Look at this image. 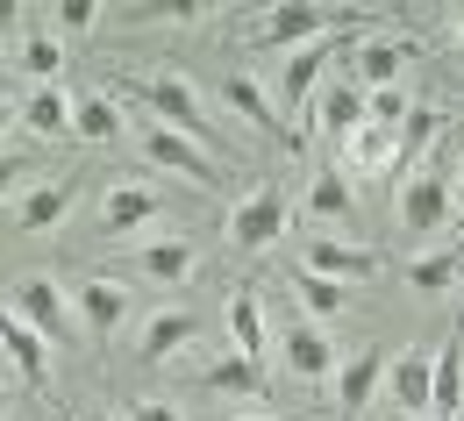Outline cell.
<instances>
[{"instance_id":"cell-1","label":"cell","mask_w":464,"mask_h":421,"mask_svg":"<svg viewBox=\"0 0 464 421\" xmlns=\"http://www.w3.org/2000/svg\"><path fill=\"white\" fill-rule=\"evenodd\" d=\"M143 108L165 121V129H179L186 143H200V150L229 158V143H222V129L208 121V108H200V86H193V79H179V72H158V79H143Z\"/></svg>"},{"instance_id":"cell-2","label":"cell","mask_w":464,"mask_h":421,"mask_svg":"<svg viewBox=\"0 0 464 421\" xmlns=\"http://www.w3.org/2000/svg\"><path fill=\"white\" fill-rule=\"evenodd\" d=\"M279 236H286V186H250L229 207V243L243 257H257V250H272Z\"/></svg>"},{"instance_id":"cell-3","label":"cell","mask_w":464,"mask_h":421,"mask_svg":"<svg viewBox=\"0 0 464 421\" xmlns=\"http://www.w3.org/2000/svg\"><path fill=\"white\" fill-rule=\"evenodd\" d=\"M143 158H150V165H165V172H179V179L200 186V193H222V158H215V150H200V143H186V136L165 129V121H150V129H143Z\"/></svg>"},{"instance_id":"cell-4","label":"cell","mask_w":464,"mask_h":421,"mask_svg":"<svg viewBox=\"0 0 464 421\" xmlns=\"http://www.w3.org/2000/svg\"><path fill=\"white\" fill-rule=\"evenodd\" d=\"M279 371L286 378H300V386H336V343L314 329V321H293V329H279Z\"/></svg>"},{"instance_id":"cell-5","label":"cell","mask_w":464,"mask_h":421,"mask_svg":"<svg viewBox=\"0 0 464 421\" xmlns=\"http://www.w3.org/2000/svg\"><path fill=\"white\" fill-rule=\"evenodd\" d=\"M307 121H314V129H329V136H357V129H364V121H372V93H364V86H357V79H322V93H314V108H307Z\"/></svg>"},{"instance_id":"cell-6","label":"cell","mask_w":464,"mask_h":421,"mask_svg":"<svg viewBox=\"0 0 464 421\" xmlns=\"http://www.w3.org/2000/svg\"><path fill=\"white\" fill-rule=\"evenodd\" d=\"M329 29H336V14H329V7H307V0H293V7H265V22H257V43H265V51H286V43H300V51H307V43H322Z\"/></svg>"},{"instance_id":"cell-7","label":"cell","mask_w":464,"mask_h":421,"mask_svg":"<svg viewBox=\"0 0 464 421\" xmlns=\"http://www.w3.org/2000/svg\"><path fill=\"white\" fill-rule=\"evenodd\" d=\"M450 215H458V193L436 179V172H414L401 186V222L414 236H436V229H450Z\"/></svg>"},{"instance_id":"cell-8","label":"cell","mask_w":464,"mask_h":421,"mask_svg":"<svg viewBox=\"0 0 464 421\" xmlns=\"http://www.w3.org/2000/svg\"><path fill=\"white\" fill-rule=\"evenodd\" d=\"M386 400L401 407V421L429 415V407H436V358H421V350L393 358L386 364Z\"/></svg>"},{"instance_id":"cell-9","label":"cell","mask_w":464,"mask_h":421,"mask_svg":"<svg viewBox=\"0 0 464 421\" xmlns=\"http://www.w3.org/2000/svg\"><path fill=\"white\" fill-rule=\"evenodd\" d=\"M0 350L14 358V371H22V386H29V393H44V386H51V343H44L14 307H0Z\"/></svg>"},{"instance_id":"cell-10","label":"cell","mask_w":464,"mask_h":421,"mask_svg":"<svg viewBox=\"0 0 464 421\" xmlns=\"http://www.w3.org/2000/svg\"><path fill=\"white\" fill-rule=\"evenodd\" d=\"M14 314H22L44 343H72V307H64V293L51 279H22V286H14Z\"/></svg>"},{"instance_id":"cell-11","label":"cell","mask_w":464,"mask_h":421,"mask_svg":"<svg viewBox=\"0 0 464 421\" xmlns=\"http://www.w3.org/2000/svg\"><path fill=\"white\" fill-rule=\"evenodd\" d=\"M407 58H414V43L407 36H372V43H357V64H350V79L364 86V93H393L401 86Z\"/></svg>"},{"instance_id":"cell-12","label":"cell","mask_w":464,"mask_h":421,"mask_svg":"<svg viewBox=\"0 0 464 421\" xmlns=\"http://www.w3.org/2000/svg\"><path fill=\"white\" fill-rule=\"evenodd\" d=\"M386 364H393V358H379V350H357V358L336 371V415H343V421H357L372 400H379V393H386Z\"/></svg>"},{"instance_id":"cell-13","label":"cell","mask_w":464,"mask_h":421,"mask_svg":"<svg viewBox=\"0 0 464 421\" xmlns=\"http://www.w3.org/2000/svg\"><path fill=\"white\" fill-rule=\"evenodd\" d=\"M158 207H165V200H158V193H150V186H108V193H101V222H93V236H129V229H143V222H158Z\"/></svg>"},{"instance_id":"cell-14","label":"cell","mask_w":464,"mask_h":421,"mask_svg":"<svg viewBox=\"0 0 464 421\" xmlns=\"http://www.w3.org/2000/svg\"><path fill=\"white\" fill-rule=\"evenodd\" d=\"M272 343H279V336L265 329V301H257L250 286H236V293H229V350L265 371V350H272Z\"/></svg>"},{"instance_id":"cell-15","label":"cell","mask_w":464,"mask_h":421,"mask_svg":"<svg viewBox=\"0 0 464 421\" xmlns=\"http://www.w3.org/2000/svg\"><path fill=\"white\" fill-rule=\"evenodd\" d=\"M193 336H200L193 307H158V314L143 321V336H136V358H143V364H165V358H179Z\"/></svg>"},{"instance_id":"cell-16","label":"cell","mask_w":464,"mask_h":421,"mask_svg":"<svg viewBox=\"0 0 464 421\" xmlns=\"http://www.w3.org/2000/svg\"><path fill=\"white\" fill-rule=\"evenodd\" d=\"M307 272H322V279H379V250H364V243H307Z\"/></svg>"},{"instance_id":"cell-17","label":"cell","mask_w":464,"mask_h":421,"mask_svg":"<svg viewBox=\"0 0 464 421\" xmlns=\"http://www.w3.org/2000/svg\"><path fill=\"white\" fill-rule=\"evenodd\" d=\"M72 293H79V314H86V336H115V329H121L129 293H121L115 279H79Z\"/></svg>"},{"instance_id":"cell-18","label":"cell","mask_w":464,"mask_h":421,"mask_svg":"<svg viewBox=\"0 0 464 421\" xmlns=\"http://www.w3.org/2000/svg\"><path fill=\"white\" fill-rule=\"evenodd\" d=\"M222 100H229V108H236L243 121H250V129H265V136H279V143H293L286 129H279V108L265 100V86H257L250 72H229V79H222Z\"/></svg>"},{"instance_id":"cell-19","label":"cell","mask_w":464,"mask_h":421,"mask_svg":"<svg viewBox=\"0 0 464 421\" xmlns=\"http://www.w3.org/2000/svg\"><path fill=\"white\" fill-rule=\"evenodd\" d=\"M64 215H72V186H29L22 200H14V229H29V236H44V229H58Z\"/></svg>"},{"instance_id":"cell-20","label":"cell","mask_w":464,"mask_h":421,"mask_svg":"<svg viewBox=\"0 0 464 421\" xmlns=\"http://www.w3.org/2000/svg\"><path fill=\"white\" fill-rule=\"evenodd\" d=\"M193 264H200L193 243H143V250H136V279H158V286L193 279Z\"/></svg>"},{"instance_id":"cell-21","label":"cell","mask_w":464,"mask_h":421,"mask_svg":"<svg viewBox=\"0 0 464 421\" xmlns=\"http://www.w3.org/2000/svg\"><path fill=\"white\" fill-rule=\"evenodd\" d=\"M436 136H443V115H436V108H407V121L393 129V172H401V165H421V158L436 150Z\"/></svg>"},{"instance_id":"cell-22","label":"cell","mask_w":464,"mask_h":421,"mask_svg":"<svg viewBox=\"0 0 464 421\" xmlns=\"http://www.w3.org/2000/svg\"><path fill=\"white\" fill-rule=\"evenodd\" d=\"M429 415H443V421L464 415V343L458 336L436 350V407H429Z\"/></svg>"},{"instance_id":"cell-23","label":"cell","mask_w":464,"mask_h":421,"mask_svg":"<svg viewBox=\"0 0 464 421\" xmlns=\"http://www.w3.org/2000/svg\"><path fill=\"white\" fill-rule=\"evenodd\" d=\"M343 150H350V165H357L364 179H386V172H393V129H379V121H364Z\"/></svg>"},{"instance_id":"cell-24","label":"cell","mask_w":464,"mask_h":421,"mask_svg":"<svg viewBox=\"0 0 464 421\" xmlns=\"http://www.w3.org/2000/svg\"><path fill=\"white\" fill-rule=\"evenodd\" d=\"M458 279H464V250H429V257L407 264V286L414 293H450Z\"/></svg>"},{"instance_id":"cell-25","label":"cell","mask_w":464,"mask_h":421,"mask_svg":"<svg viewBox=\"0 0 464 421\" xmlns=\"http://www.w3.org/2000/svg\"><path fill=\"white\" fill-rule=\"evenodd\" d=\"M22 72H29L36 86H58V72H64V36L29 29V36H22Z\"/></svg>"},{"instance_id":"cell-26","label":"cell","mask_w":464,"mask_h":421,"mask_svg":"<svg viewBox=\"0 0 464 421\" xmlns=\"http://www.w3.org/2000/svg\"><path fill=\"white\" fill-rule=\"evenodd\" d=\"M72 136H86V143H115V136H121V108L108 100V93L72 100Z\"/></svg>"},{"instance_id":"cell-27","label":"cell","mask_w":464,"mask_h":421,"mask_svg":"<svg viewBox=\"0 0 464 421\" xmlns=\"http://www.w3.org/2000/svg\"><path fill=\"white\" fill-rule=\"evenodd\" d=\"M22 121H29L36 136H72V100H64L58 86H36V93L22 100Z\"/></svg>"},{"instance_id":"cell-28","label":"cell","mask_w":464,"mask_h":421,"mask_svg":"<svg viewBox=\"0 0 464 421\" xmlns=\"http://www.w3.org/2000/svg\"><path fill=\"white\" fill-rule=\"evenodd\" d=\"M307 207L322 215V222H350V186H343V172L329 165V172H314V186H307Z\"/></svg>"},{"instance_id":"cell-29","label":"cell","mask_w":464,"mask_h":421,"mask_svg":"<svg viewBox=\"0 0 464 421\" xmlns=\"http://www.w3.org/2000/svg\"><path fill=\"white\" fill-rule=\"evenodd\" d=\"M200 386H208V393H257V364L229 350L222 364H208V371H200Z\"/></svg>"},{"instance_id":"cell-30","label":"cell","mask_w":464,"mask_h":421,"mask_svg":"<svg viewBox=\"0 0 464 421\" xmlns=\"http://www.w3.org/2000/svg\"><path fill=\"white\" fill-rule=\"evenodd\" d=\"M293 293H300V301L314 307V314H322V321H329V314H343V286H336V279H322V272H300V279H293Z\"/></svg>"},{"instance_id":"cell-31","label":"cell","mask_w":464,"mask_h":421,"mask_svg":"<svg viewBox=\"0 0 464 421\" xmlns=\"http://www.w3.org/2000/svg\"><path fill=\"white\" fill-rule=\"evenodd\" d=\"M51 22H58L64 36H86V29H93V22H101V7H86V0H64L58 14H51Z\"/></svg>"},{"instance_id":"cell-32","label":"cell","mask_w":464,"mask_h":421,"mask_svg":"<svg viewBox=\"0 0 464 421\" xmlns=\"http://www.w3.org/2000/svg\"><path fill=\"white\" fill-rule=\"evenodd\" d=\"M372 121H379V129H401V121H407L401 86H393V93H372Z\"/></svg>"},{"instance_id":"cell-33","label":"cell","mask_w":464,"mask_h":421,"mask_svg":"<svg viewBox=\"0 0 464 421\" xmlns=\"http://www.w3.org/2000/svg\"><path fill=\"white\" fill-rule=\"evenodd\" d=\"M129 421H179V407H165V400H136Z\"/></svg>"},{"instance_id":"cell-34","label":"cell","mask_w":464,"mask_h":421,"mask_svg":"<svg viewBox=\"0 0 464 421\" xmlns=\"http://www.w3.org/2000/svg\"><path fill=\"white\" fill-rule=\"evenodd\" d=\"M14 186H22V158H7V150H0V200H7Z\"/></svg>"},{"instance_id":"cell-35","label":"cell","mask_w":464,"mask_h":421,"mask_svg":"<svg viewBox=\"0 0 464 421\" xmlns=\"http://www.w3.org/2000/svg\"><path fill=\"white\" fill-rule=\"evenodd\" d=\"M7 121H14V108H7V100H0V136H7Z\"/></svg>"},{"instance_id":"cell-36","label":"cell","mask_w":464,"mask_h":421,"mask_svg":"<svg viewBox=\"0 0 464 421\" xmlns=\"http://www.w3.org/2000/svg\"><path fill=\"white\" fill-rule=\"evenodd\" d=\"M458 222H464V179H458Z\"/></svg>"},{"instance_id":"cell-37","label":"cell","mask_w":464,"mask_h":421,"mask_svg":"<svg viewBox=\"0 0 464 421\" xmlns=\"http://www.w3.org/2000/svg\"><path fill=\"white\" fill-rule=\"evenodd\" d=\"M236 421H265V415H236Z\"/></svg>"},{"instance_id":"cell-38","label":"cell","mask_w":464,"mask_h":421,"mask_svg":"<svg viewBox=\"0 0 464 421\" xmlns=\"http://www.w3.org/2000/svg\"><path fill=\"white\" fill-rule=\"evenodd\" d=\"M86 421H115V415H86Z\"/></svg>"},{"instance_id":"cell-39","label":"cell","mask_w":464,"mask_h":421,"mask_svg":"<svg viewBox=\"0 0 464 421\" xmlns=\"http://www.w3.org/2000/svg\"><path fill=\"white\" fill-rule=\"evenodd\" d=\"M414 421H443V415H414Z\"/></svg>"},{"instance_id":"cell-40","label":"cell","mask_w":464,"mask_h":421,"mask_svg":"<svg viewBox=\"0 0 464 421\" xmlns=\"http://www.w3.org/2000/svg\"><path fill=\"white\" fill-rule=\"evenodd\" d=\"M458 36H464V14H458Z\"/></svg>"},{"instance_id":"cell-41","label":"cell","mask_w":464,"mask_h":421,"mask_svg":"<svg viewBox=\"0 0 464 421\" xmlns=\"http://www.w3.org/2000/svg\"><path fill=\"white\" fill-rule=\"evenodd\" d=\"M0 415H7V407H0Z\"/></svg>"},{"instance_id":"cell-42","label":"cell","mask_w":464,"mask_h":421,"mask_svg":"<svg viewBox=\"0 0 464 421\" xmlns=\"http://www.w3.org/2000/svg\"><path fill=\"white\" fill-rule=\"evenodd\" d=\"M0 22H7V14H0Z\"/></svg>"}]
</instances>
